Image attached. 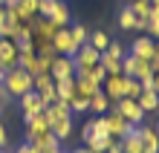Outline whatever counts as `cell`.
<instances>
[{"mask_svg":"<svg viewBox=\"0 0 159 153\" xmlns=\"http://www.w3.org/2000/svg\"><path fill=\"white\" fill-rule=\"evenodd\" d=\"M52 81H64V78H75V61L70 55H55V61L49 66Z\"/></svg>","mask_w":159,"mask_h":153,"instance_id":"cell-6","label":"cell"},{"mask_svg":"<svg viewBox=\"0 0 159 153\" xmlns=\"http://www.w3.org/2000/svg\"><path fill=\"white\" fill-rule=\"evenodd\" d=\"M139 95H142V84H139L136 78H127V84H125V98H139Z\"/></svg>","mask_w":159,"mask_h":153,"instance_id":"cell-27","label":"cell"},{"mask_svg":"<svg viewBox=\"0 0 159 153\" xmlns=\"http://www.w3.org/2000/svg\"><path fill=\"white\" fill-rule=\"evenodd\" d=\"M6 142H9V133H6V124L0 121V147H6Z\"/></svg>","mask_w":159,"mask_h":153,"instance_id":"cell-34","label":"cell"},{"mask_svg":"<svg viewBox=\"0 0 159 153\" xmlns=\"http://www.w3.org/2000/svg\"><path fill=\"white\" fill-rule=\"evenodd\" d=\"M113 110H116V113H121V119H127L133 127L145 121V110L139 107V101H133V98H119Z\"/></svg>","mask_w":159,"mask_h":153,"instance_id":"cell-5","label":"cell"},{"mask_svg":"<svg viewBox=\"0 0 159 153\" xmlns=\"http://www.w3.org/2000/svg\"><path fill=\"white\" fill-rule=\"evenodd\" d=\"M41 153H61V150H55V147H49V150H41Z\"/></svg>","mask_w":159,"mask_h":153,"instance_id":"cell-40","label":"cell"},{"mask_svg":"<svg viewBox=\"0 0 159 153\" xmlns=\"http://www.w3.org/2000/svg\"><path fill=\"white\" fill-rule=\"evenodd\" d=\"M101 66H104L107 75H121V61L119 58H110L107 52H101Z\"/></svg>","mask_w":159,"mask_h":153,"instance_id":"cell-24","label":"cell"},{"mask_svg":"<svg viewBox=\"0 0 159 153\" xmlns=\"http://www.w3.org/2000/svg\"><path fill=\"white\" fill-rule=\"evenodd\" d=\"M153 52H156V43H153L148 35L136 38V41H133V46H130V55H136V58H142V61H148V64H151Z\"/></svg>","mask_w":159,"mask_h":153,"instance_id":"cell-15","label":"cell"},{"mask_svg":"<svg viewBox=\"0 0 159 153\" xmlns=\"http://www.w3.org/2000/svg\"><path fill=\"white\" fill-rule=\"evenodd\" d=\"M139 107H142L145 113H153V110H159V95H156V90H142V95H139Z\"/></svg>","mask_w":159,"mask_h":153,"instance_id":"cell-20","label":"cell"},{"mask_svg":"<svg viewBox=\"0 0 159 153\" xmlns=\"http://www.w3.org/2000/svg\"><path fill=\"white\" fill-rule=\"evenodd\" d=\"M52 49H55V55H75V49L78 46L72 43V35H70V29L64 26V29H58L55 32V38H52Z\"/></svg>","mask_w":159,"mask_h":153,"instance_id":"cell-9","label":"cell"},{"mask_svg":"<svg viewBox=\"0 0 159 153\" xmlns=\"http://www.w3.org/2000/svg\"><path fill=\"white\" fill-rule=\"evenodd\" d=\"M46 133H52V130H49V124H46V116H43V113L26 119V142H35V139L46 136Z\"/></svg>","mask_w":159,"mask_h":153,"instance_id":"cell-11","label":"cell"},{"mask_svg":"<svg viewBox=\"0 0 159 153\" xmlns=\"http://www.w3.org/2000/svg\"><path fill=\"white\" fill-rule=\"evenodd\" d=\"M151 9H153V12L159 15V0H151Z\"/></svg>","mask_w":159,"mask_h":153,"instance_id":"cell-37","label":"cell"},{"mask_svg":"<svg viewBox=\"0 0 159 153\" xmlns=\"http://www.w3.org/2000/svg\"><path fill=\"white\" fill-rule=\"evenodd\" d=\"M107 153H125V147H121V142L116 139V142H113V145H110V147H107Z\"/></svg>","mask_w":159,"mask_h":153,"instance_id":"cell-36","label":"cell"},{"mask_svg":"<svg viewBox=\"0 0 159 153\" xmlns=\"http://www.w3.org/2000/svg\"><path fill=\"white\" fill-rule=\"evenodd\" d=\"M72 61H75V75H87L93 66L101 64V52H96L90 43H84V46H78V49H75Z\"/></svg>","mask_w":159,"mask_h":153,"instance_id":"cell-3","label":"cell"},{"mask_svg":"<svg viewBox=\"0 0 159 153\" xmlns=\"http://www.w3.org/2000/svg\"><path fill=\"white\" fill-rule=\"evenodd\" d=\"M145 32H151V35H156L159 38V15L151 9V17H148V23H145Z\"/></svg>","mask_w":159,"mask_h":153,"instance_id":"cell-29","label":"cell"},{"mask_svg":"<svg viewBox=\"0 0 159 153\" xmlns=\"http://www.w3.org/2000/svg\"><path fill=\"white\" fill-rule=\"evenodd\" d=\"M145 23H148V20H139L130 6H125V9L119 12V26H121V32H145Z\"/></svg>","mask_w":159,"mask_h":153,"instance_id":"cell-14","label":"cell"},{"mask_svg":"<svg viewBox=\"0 0 159 153\" xmlns=\"http://www.w3.org/2000/svg\"><path fill=\"white\" fill-rule=\"evenodd\" d=\"M107 55H110V58H125V52H121V43H116V41H110V46H107V49H104Z\"/></svg>","mask_w":159,"mask_h":153,"instance_id":"cell-31","label":"cell"},{"mask_svg":"<svg viewBox=\"0 0 159 153\" xmlns=\"http://www.w3.org/2000/svg\"><path fill=\"white\" fill-rule=\"evenodd\" d=\"M55 92H58V101L67 104L75 98V78H64V81H55Z\"/></svg>","mask_w":159,"mask_h":153,"instance_id":"cell-18","label":"cell"},{"mask_svg":"<svg viewBox=\"0 0 159 153\" xmlns=\"http://www.w3.org/2000/svg\"><path fill=\"white\" fill-rule=\"evenodd\" d=\"M125 84H127L125 75H107L104 78V95L110 98V104H116L119 98H125Z\"/></svg>","mask_w":159,"mask_h":153,"instance_id":"cell-12","label":"cell"},{"mask_svg":"<svg viewBox=\"0 0 159 153\" xmlns=\"http://www.w3.org/2000/svg\"><path fill=\"white\" fill-rule=\"evenodd\" d=\"M107 119V130H110V136L113 139H125L127 133H133V124H130L127 119H121V113H110V116H104Z\"/></svg>","mask_w":159,"mask_h":153,"instance_id":"cell-10","label":"cell"},{"mask_svg":"<svg viewBox=\"0 0 159 153\" xmlns=\"http://www.w3.org/2000/svg\"><path fill=\"white\" fill-rule=\"evenodd\" d=\"M121 3H125V6H130V3H133V0H121Z\"/></svg>","mask_w":159,"mask_h":153,"instance_id":"cell-42","label":"cell"},{"mask_svg":"<svg viewBox=\"0 0 159 153\" xmlns=\"http://www.w3.org/2000/svg\"><path fill=\"white\" fill-rule=\"evenodd\" d=\"M130 9H133V15L139 20H148V17H151V0H133Z\"/></svg>","mask_w":159,"mask_h":153,"instance_id":"cell-26","label":"cell"},{"mask_svg":"<svg viewBox=\"0 0 159 153\" xmlns=\"http://www.w3.org/2000/svg\"><path fill=\"white\" fill-rule=\"evenodd\" d=\"M43 116H46V124H49V130H52L61 142L72 133V110L67 107V104H61V101L49 104V107L43 110Z\"/></svg>","mask_w":159,"mask_h":153,"instance_id":"cell-1","label":"cell"},{"mask_svg":"<svg viewBox=\"0 0 159 153\" xmlns=\"http://www.w3.org/2000/svg\"><path fill=\"white\" fill-rule=\"evenodd\" d=\"M98 90H101V84H96L90 75H75V95H81V98H93Z\"/></svg>","mask_w":159,"mask_h":153,"instance_id":"cell-17","label":"cell"},{"mask_svg":"<svg viewBox=\"0 0 159 153\" xmlns=\"http://www.w3.org/2000/svg\"><path fill=\"white\" fill-rule=\"evenodd\" d=\"M136 136L142 142L145 153H159V133L153 127H148V124H136Z\"/></svg>","mask_w":159,"mask_h":153,"instance_id":"cell-13","label":"cell"},{"mask_svg":"<svg viewBox=\"0 0 159 153\" xmlns=\"http://www.w3.org/2000/svg\"><path fill=\"white\" fill-rule=\"evenodd\" d=\"M32 78L35 75H29L26 70H20V66H15V70H6V78H3V87L9 95H15V98H20L23 92L32 90Z\"/></svg>","mask_w":159,"mask_h":153,"instance_id":"cell-2","label":"cell"},{"mask_svg":"<svg viewBox=\"0 0 159 153\" xmlns=\"http://www.w3.org/2000/svg\"><path fill=\"white\" fill-rule=\"evenodd\" d=\"M15 153H38V150H35V147L29 145V142H23V145H20V147H17Z\"/></svg>","mask_w":159,"mask_h":153,"instance_id":"cell-35","label":"cell"},{"mask_svg":"<svg viewBox=\"0 0 159 153\" xmlns=\"http://www.w3.org/2000/svg\"><path fill=\"white\" fill-rule=\"evenodd\" d=\"M70 35H72V43H75V46H84L87 38H90V29L81 26V23H75V26H70Z\"/></svg>","mask_w":159,"mask_h":153,"instance_id":"cell-25","label":"cell"},{"mask_svg":"<svg viewBox=\"0 0 159 153\" xmlns=\"http://www.w3.org/2000/svg\"><path fill=\"white\" fill-rule=\"evenodd\" d=\"M87 43L93 46V49H96V52H104L107 49V46H110V38H107V32H90V38H87Z\"/></svg>","mask_w":159,"mask_h":153,"instance_id":"cell-23","label":"cell"},{"mask_svg":"<svg viewBox=\"0 0 159 153\" xmlns=\"http://www.w3.org/2000/svg\"><path fill=\"white\" fill-rule=\"evenodd\" d=\"M87 75H90V78L96 81V84H104V78H107V72H104V66H101V64H98V66H93Z\"/></svg>","mask_w":159,"mask_h":153,"instance_id":"cell-30","label":"cell"},{"mask_svg":"<svg viewBox=\"0 0 159 153\" xmlns=\"http://www.w3.org/2000/svg\"><path fill=\"white\" fill-rule=\"evenodd\" d=\"M20 110H23V119L43 113V110H46V104H43V98H41V92H35V90L23 92V95H20Z\"/></svg>","mask_w":159,"mask_h":153,"instance_id":"cell-8","label":"cell"},{"mask_svg":"<svg viewBox=\"0 0 159 153\" xmlns=\"http://www.w3.org/2000/svg\"><path fill=\"white\" fill-rule=\"evenodd\" d=\"M153 90H156V95H159V75H156V81H153Z\"/></svg>","mask_w":159,"mask_h":153,"instance_id":"cell-39","label":"cell"},{"mask_svg":"<svg viewBox=\"0 0 159 153\" xmlns=\"http://www.w3.org/2000/svg\"><path fill=\"white\" fill-rule=\"evenodd\" d=\"M9 98H12V95H9V92H6V87L0 84V110H3L6 104H9Z\"/></svg>","mask_w":159,"mask_h":153,"instance_id":"cell-32","label":"cell"},{"mask_svg":"<svg viewBox=\"0 0 159 153\" xmlns=\"http://www.w3.org/2000/svg\"><path fill=\"white\" fill-rule=\"evenodd\" d=\"M17 58H20L17 43L9 41V38H0V70H15V66H17Z\"/></svg>","mask_w":159,"mask_h":153,"instance_id":"cell-7","label":"cell"},{"mask_svg":"<svg viewBox=\"0 0 159 153\" xmlns=\"http://www.w3.org/2000/svg\"><path fill=\"white\" fill-rule=\"evenodd\" d=\"M61 153H64V150H61Z\"/></svg>","mask_w":159,"mask_h":153,"instance_id":"cell-46","label":"cell"},{"mask_svg":"<svg viewBox=\"0 0 159 153\" xmlns=\"http://www.w3.org/2000/svg\"><path fill=\"white\" fill-rule=\"evenodd\" d=\"M153 130H156V133H159V121H156V127H153Z\"/></svg>","mask_w":159,"mask_h":153,"instance_id":"cell-43","label":"cell"},{"mask_svg":"<svg viewBox=\"0 0 159 153\" xmlns=\"http://www.w3.org/2000/svg\"><path fill=\"white\" fill-rule=\"evenodd\" d=\"M119 142H121V147H125V153H145L142 142H139V136H136V127H133V133H127V136L119 139Z\"/></svg>","mask_w":159,"mask_h":153,"instance_id":"cell-21","label":"cell"},{"mask_svg":"<svg viewBox=\"0 0 159 153\" xmlns=\"http://www.w3.org/2000/svg\"><path fill=\"white\" fill-rule=\"evenodd\" d=\"M9 32V23H6V15H3V9H0V38H6Z\"/></svg>","mask_w":159,"mask_h":153,"instance_id":"cell-33","label":"cell"},{"mask_svg":"<svg viewBox=\"0 0 159 153\" xmlns=\"http://www.w3.org/2000/svg\"><path fill=\"white\" fill-rule=\"evenodd\" d=\"M38 3L41 0H17V6H12L15 9V15H17V20H29V17H35L38 15Z\"/></svg>","mask_w":159,"mask_h":153,"instance_id":"cell-19","label":"cell"},{"mask_svg":"<svg viewBox=\"0 0 159 153\" xmlns=\"http://www.w3.org/2000/svg\"><path fill=\"white\" fill-rule=\"evenodd\" d=\"M0 9H3V3H0Z\"/></svg>","mask_w":159,"mask_h":153,"instance_id":"cell-45","label":"cell"},{"mask_svg":"<svg viewBox=\"0 0 159 153\" xmlns=\"http://www.w3.org/2000/svg\"><path fill=\"white\" fill-rule=\"evenodd\" d=\"M46 20H52L55 26H70V9H67V3L64 0H52V9H49V17Z\"/></svg>","mask_w":159,"mask_h":153,"instance_id":"cell-16","label":"cell"},{"mask_svg":"<svg viewBox=\"0 0 159 153\" xmlns=\"http://www.w3.org/2000/svg\"><path fill=\"white\" fill-rule=\"evenodd\" d=\"M3 78H6V70H0V84H3Z\"/></svg>","mask_w":159,"mask_h":153,"instance_id":"cell-41","label":"cell"},{"mask_svg":"<svg viewBox=\"0 0 159 153\" xmlns=\"http://www.w3.org/2000/svg\"><path fill=\"white\" fill-rule=\"evenodd\" d=\"M70 110H72V113H84V110H90V98H81V95H75V98L70 101Z\"/></svg>","mask_w":159,"mask_h":153,"instance_id":"cell-28","label":"cell"},{"mask_svg":"<svg viewBox=\"0 0 159 153\" xmlns=\"http://www.w3.org/2000/svg\"><path fill=\"white\" fill-rule=\"evenodd\" d=\"M0 153H6V150H3V147H0Z\"/></svg>","mask_w":159,"mask_h":153,"instance_id":"cell-44","label":"cell"},{"mask_svg":"<svg viewBox=\"0 0 159 153\" xmlns=\"http://www.w3.org/2000/svg\"><path fill=\"white\" fill-rule=\"evenodd\" d=\"M148 72H153L148 61L136 58V55H125V58H121V75H125V78H136V81H139V78L148 75ZM153 75H156V72H153Z\"/></svg>","mask_w":159,"mask_h":153,"instance_id":"cell-4","label":"cell"},{"mask_svg":"<svg viewBox=\"0 0 159 153\" xmlns=\"http://www.w3.org/2000/svg\"><path fill=\"white\" fill-rule=\"evenodd\" d=\"M3 6H17V0H0Z\"/></svg>","mask_w":159,"mask_h":153,"instance_id":"cell-38","label":"cell"},{"mask_svg":"<svg viewBox=\"0 0 159 153\" xmlns=\"http://www.w3.org/2000/svg\"><path fill=\"white\" fill-rule=\"evenodd\" d=\"M90 110H93V113H98V116L110 110V98L104 95V90H98V92H96V95L90 98Z\"/></svg>","mask_w":159,"mask_h":153,"instance_id":"cell-22","label":"cell"}]
</instances>
